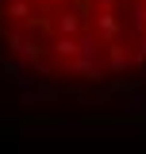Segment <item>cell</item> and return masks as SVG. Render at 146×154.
Masks as SVG:
<instances>
[{"mask_svg":"<svg viewBox=\"0 0 146 154\" xmlns=\"http://www.w3.org/2000/svg\"><path fill=\"white\" fill-rule=\"evenodd\" d=\"M0 50L73 85L146 69V0H0Z\"/></svg>","mask_w":146,"mask_h":154,"instance_id":"1","label":"cell"}]
</instances>
